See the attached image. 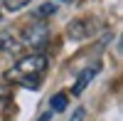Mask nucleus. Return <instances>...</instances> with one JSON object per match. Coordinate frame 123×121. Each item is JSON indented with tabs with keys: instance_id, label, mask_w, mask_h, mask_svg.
Wrapping results in <instances>:
<instances>
[{
	"instance_id": "nucleus-1",
	"label": "nucleus",
	"mask_w": 123,
	"mask_h": 121,
	"mask_svg": "<svg viewBox=\"0 0 123 121\" xmlns=\"http://www.w3.org/2000/svg\"><path fill=\"white\" fill-rule=\"evenodd\" d=\"M47 64H49V59L44 54H27L15 67L7 69V79L15 84H22L27 89H37L44 72H47Z\"/></svg>"
},
{
	"instance_id": "nucleus-2",
	"label": "nucleus",
	"mask_w": 123,
	"mask_h": 121,
	"mask_svg": "<svg viewBox=\"0 0 123 121\" xmlns=\"http://www.w3.org/2000/svg\"><path fill=\"white\" fill-rule=\"evenodd\" d=\"M49 40V30H47V25H32L25 32V37H22V42L25 45H30V47H44V42Z\"/></svg>"
},
{
	"instance_id": "nucleus-3",
	"label": "nucleus",
	"mask_w": 123,
	"mask_h": 121,
	"mask_svg": "<svg viewBox=\"0 0 123 121\" xmlns=\"http://www.w3.org/2000/svg\"><path fill=\"white\" fill-rule=\"evenodd\" d=\"M98 69H101V64H94V67H89V69H84V72L79 74V79H76V84L71 87V94L74 96H79L81 92H84V89L91 84V79H94L96 74H98Z\"/></svg>"
},
{
	"instance_id": "nucleus-4",
	"label": "nucleus",
	"mask_w": 123,
	"mask_h": 121,
	"mask_svg": "<svg viewBox=\"0 0 123 121\" xmlns=\"http://www.w3.org/2000/svg\"><path fill=\"white\" fill-rule=\"evenodd\" d=\"M0 49L3 52H20L22 49V42L17 37H12V32H3L0 35Z\"/></svg>"
},
{
	"instance_id": "nucleus-5",
	"label": "nucleus",
	"mask_w": 123,
	"mask_h": 121,
	"mask_svg": "<svg viewBox=\"0 0 123 121\" xmlns=\"http://www.w3.org/2000/svg\"><path fill=\"white\" fill-rule=\"evenodd\" d=\"M69 37H74V40H84V37H89V25L86 22H71L69 25Z\"/></svg>"
},
{
	"instance_id": "nucleus-6",
	"label": "nucleus",
	"mask_w": 123,
	"mask_h": 121,
	"mask_svg": "<svg viewBox=\"0 0 123 121\" xmlns=\"http://www.w3.org/2000/svg\"><path fill=\"white\" fill-rule=\"evenodd\" d=\"M64 109H67V94H54L52 104H49V111L57 114V111H64Z\"/></svg>"
},
{
	"instance_id": "nucleus-7",
	"label": "nucleus",
	"mask_w": 123,
	"mask_h": 121,
	"mask_svg": "<svg viewBox=\"0 0 123 121\" xmlns=\"http://www.w3.org/2000/svg\"><path fill=\"white\" fill-rule=\"evenodd\" d=\"M54 13H57V5H54V3H47V5H39L32 15L42 20V17H49V15H54Z\"/></svg>"
},
{
	"instance_id": "nucleus-8",
	"label": "nucleus",
	"mask_w": 123,
	"mask_h": 121,
	"mask_svg": "<svg viewBox=\"0 0 123 121\" xmlns=\"http://www.w3.org/2000/svg\"><path fill=\"white\" fill-rule=\"evenodd\" d=\"M27 3H30V0H5V7L15 13V10H22V7H25Z\"/></svg>"
},
{
	"instance_id": "nucleus-9",
	"label": "nucleus",
	"mask_w": 123,
	"mask_h": 121,
	"mask_svg": "<svg viewBox=\"0 0 123 121\" xmlns=\"http://www.w3.org/2000/svg\"><path fill=\"white\" fill-rule=\"evenodd\" d=\"M7 96H10V87L7 84H0V101H5Z\"/></svg>"
},
{
	"instance_id": "nucleus-10",
	"label": "nucleus",
	"mask_w": 123,
	"mask_h": 121,
	"mask_svg": "<svg viewBox=\"0 0 123 121\" xmlns=\"http://www.w3.org/2000/svg\"><path fill=\"white\" fill-rule=\"evenodd\" d=\"M84 116H86L84 109H76V114H74V119H71V121H84Z\"/></svg>"
},
{
	"instance_id": "nucleus-11",
	"label": "nucleus",
	"mask_w": 123,
	"mask_h": 121,
	"mask_svg": "<svg viewBox=\"0 0 123 121\" xmlns=\"http://www.w3.org/2000/svg\"><path fill=\"white\" fill-rule=\"evenodd\" d=\"M49 119H52V111H47V114H44L42 119H39V121H49Z\"/></svg>"
},
{
	"instance_id": "nucleus-12",
	"label": "nucleus",
	"mask_w": 123,
	"mask_h": 121,
	"mask_svg": "<svg viewBox=\"0 0 123 121\" xmlns=\"http://www.w3.org/2000/svg\"><path fill=\"white\" fill-rule=\"evenodd\" d=\"M64 3H71V0H64Z\"/></svg>"
}]
</instances>
